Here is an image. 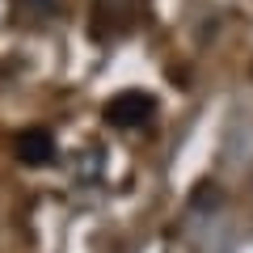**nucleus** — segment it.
Here are the masks:
<instances>
[{"instance_id": "obj_1", "label": "nucleus", "mask_w": 253, "mask_h": 253, "mask_svg": "<svg viewBox=\"0 0 253 253\" xmlns=\"http://www.w3.org/2000/svg\"><path fill=\"white\" fill-rule=\"evenodd\" d=\"M152 114H156V97L152 93H139V89L118 93V97H110V106H106V123L118 126V131H139Z\"/></svg>"}, {"instance_id": "obj_2", "label": "nucleus", "mask_w": 253, "mask_h": 253, "mask_svg": "<svg viewBox=\"0 0 253 253\" xmlns=\"http://www.w3.org/2000/svg\"><path fill=\"white\" fill-rule=\"evenodd\" d=\"M13 152H17L21 165H51L55 152H59V144H55V135L46 131V126H26L17 139H13Z\"/></svg>"}]
</instances>
